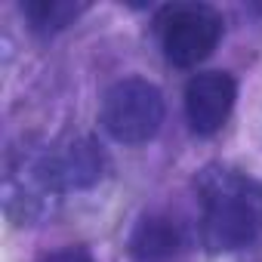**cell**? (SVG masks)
Segmentation results:
<instances>
[{
  "label": "cell",
  "mask_w": 262,
  "mask_h": 262,
  "mask_svg": "<svg viewBox=\"0 0 262 262\" xmlns=\"http://www.w3.org/2000/svg\"><path fill=\"white\" fill-rule=\"evenodd\" d=\"M25 19H28V28L34 34H59L65 31L68 25H74L83 13H86V4H71V0H31V4L22 7Z\"/></svg>",
  "instance_id": "obj_7"
},
{
  "label": "cell",
  "mask_w": 262,
  "mask_h": 262,
  "mask_svg": "<svg viewBox=\"0 0 262 262\" xmlns=\"http://www.w3.org/2000/svg\"><path fill=\"white\" fill-rule=\"evenodd\" d=\"M201 241L210 253H234L262 241V179L234 167H207L198 176Z\"/></svg>",
  "instance_id": "obj_1"
},
{
  "label": "cell",
  "mask_w": 262,
  "mask_h": 262,
  "mask_svg": "<svg viewBox=\"0 0 262 262\" xmlns=\"http://www.w3.org/2000/svg\"><path fill=\"white\" fill-rule=\"evenodd\" d=\"M167 105L164 93L145 77H123L102 96L99 123L120 145H145L158 136Z\"/></svg>",
  "instance_id": "obj_3"
},
{
  "label": "cell",
  "mask_w": 262,
  "mask_h": 262,
  "mask_svg": "<svg viewBox=\"0 0 262 262\" xmlns=\"http://www.w3.org/2000/svg\"><path fill=\"white\" fill-rule=\"evenodd\" d=\"M108 155L93 136H62L47 148L25 158V194L28 204L56 198L65 191H86L105 179Z\"/></svg>",
  "instance_id": "obj_2"
},
{
  "label": "cell",
  "mask_w": 262,
  "mask_h": 262,
  "mask_svg": "<svg viewBox=\"0 0 262 262\" xmlns=\"http://www.w3.org/2000/svg\"><path fill=\"white\" fill-rule=\"evenodd\" d=\"M237 83L228 71H201L185 83V120L191 133L213 136L231 117Z\"/></svg>",
  "instance_id": "obj_5"
},
{
  "label": "cell",
  "mask_w": 262,
  "mask_h": 262,
  "mask_svg": "<svg viewBox=\"0 0 262 262\" xmlns=\"http://www.w3.org/2000/svg\"><path fill=\"white\" fill-rule=\"evenodd\" d=\"M126 250L133 262H185L191 250V234L176 213L151 210L133 225Z\"/></svg>",
  "instance_id": "obj_6"
},
{
  "label": "cell",
  "mask_w": 262,
  "mask_h": 262,
  "mask_svg": "<svg viewBox=\"0 0 262 262\" xmlns=\"http://www.w3.org/2000/svg\"><path fill=\"white\" fill-rule=\"evenodd\" d=\"M40 262H93V253L83 244H68V247H59V250L47 253Z\"/></svg>",
  "instance_id": "obj_8"
},
{
  "label": "cell",
  "mask_w": 262,
  "mask_h": 262,
  "mask_svg": "<svg viewBox=\"0 0 262 262\" xmlns=\"http://www.w3.org/2000/svg\"><path fill=\"white\" fill-rule=\"evenodd\" d=\"M222 16L210 4H170L155 19L161 53L176 68L201 65L222 40Z\"/></svg>",
  "instance_id": "obj_4"
}]
</instances>
